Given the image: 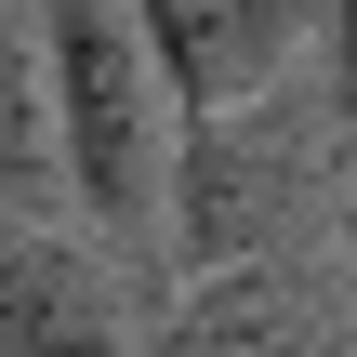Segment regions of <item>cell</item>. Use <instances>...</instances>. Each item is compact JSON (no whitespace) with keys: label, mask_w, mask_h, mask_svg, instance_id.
Masks as SVG:
<instances>
[{"label":"cell","mask_w":357,"mask_h":357,"mask_svg":"<svg viewBox=\"0 0 357 357\" xmlns=\"http://www.w3.org/2000/svg\"><path fill=\"white\" fill-rule=\"evenodd\" d=\"M132 357H344V291H331V265L172 278V305L146 318Z\"/></svg>","instance_id":"5"},{"label":"cell","mask_w":357,"mask_h":357,"mask_svg":"<svg viewBox=\"0 0 357 357\" xmlns=\"http://www.w3.org/2000/svg\"><path fill=\"white\" fill-rule=\"evenodd\" d=\"M132 26H146V66H159L172 119H238V106L291 93L331 0H132Z\"/></svg>","instance_id":"3"},{"label":"cell","mask_w":357,"mask_h":357,"mask_svg":"<svg viewBox=\"0 0 357 357\" xmlns=\"http://www.w3.org/2000/svg\"><path fill=\"white\" fill-rule=\"evenodd\" d=\"M53 40V132H66V199L93 212V252L119 265V291L159 318L172 305V93L146 66L132 0H40Z\"/></svg>","instance_id":"1"},{"label":"cell","mask_w":357,"mask_h":357,"mask_svg":"<svg viewBox=\"0 0 357 357\" xmlns=\"http://www.w3.org/2000/svg\"><path fill=\"white\" fill-rule=\"evenodd\" d=\"M66 199V132H53V40L40 0H0V212Z\"/></svg>","instance_id":"6"},{"label":"cell","mask_w":357,"mask_h":357,"mask_svg":"<svg viewBox=\"0 0 357 357\" xmlns=\"http://www.w3.org/2000/svg\"><path fill=\"white\" fill-rule=\"evenodd\" d=\"M132 291L66 212H0V357H132Z\"/></svg>","instance_id":"4"},{"label":"cell","mask_w":357,"mask_h":357,"mask_svg":"<svg viewBox=\"0 0 357 357\" xmlns=\"http://www.w3.org/2000/svg\"><path fill=\"white\" fill-rule=\"evenodd\" d=\"M318 106H331V132L357 146V0H331V93Z\"/></svg>","instance_id":"7"},{"label":"cell","mask_w":357,"mask_h":357,"mask_svg":"<svg viewBox=\"0 0 357 357\" xmlns=\"http://www.w3.org/2000/svg\"><path fill=\"white\" fill-rule=\"evenodd\" d=\"M331 159H344V132L318 119V93H265L238 119H185V146H172V265L185 278L318 265Z\"/></svg>","instance_id":"2"}]
</instances>
